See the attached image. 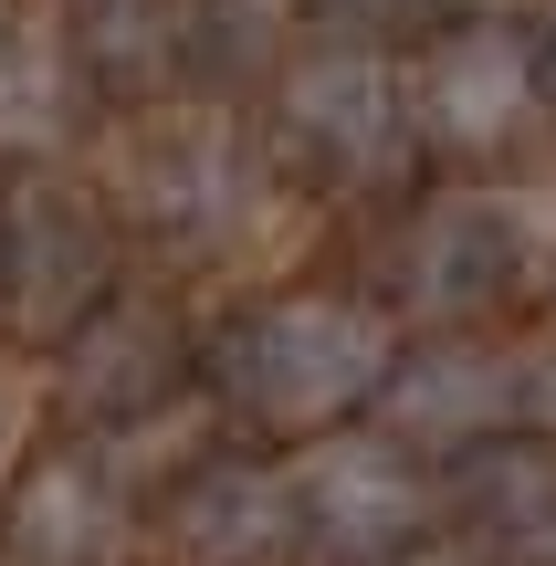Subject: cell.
<instances>
[{"mask_svg":"<svg viewBox=\"0 0 556 566\" xmlns=\"http://www.w3.org/2000/svg\"><path fill=\"white\" fill-rule=\"evenodd\" d=\"M158 11H179V0H105L95 11V63L105 74H147V63L179 53V32H168Z\"/></svg>","mask_w":556,"mask_h":566,"instance_id":"52a82bcc","label":"cell"},{"mask_svg":"<svg viewBox=\"0 0 556 566\" xmlns=\"http://www.w3.org/2000/svg\"><path fill=\"white\" fill-rule=\"evenodd\" d=\"M336 11H347V21H420L431 0H336Z\"/></svg>","mask_w":556,"mask_h":566,"instance_id":"9c48e42d","label":"cell"},{"mask_svg":"<svg viewBox=\"0 0 556 566\" xmlns=\"http://www.w3.org/2000/svg\"><path fill=\"white\" fill-rule=\"evenodd\" d=\"M189 535H200V556H263L284 535V483H263V472L200 483L189 493Z\"/></svg>","mask_w":556,"mask_h":566,"instance_id":"8992f818","label":"cell"},{"mask_svg":"<svg viewBox=\"0 0 556 566\" xmlns=\"http://www.w3.org/2000/svg\"><path fill=\"white\" fill-rule=\"evenodd\" d=\"M378 378H389V325H378L368 304H336V294L273 304V315L242 325V346H231V399L284 420V430L336 420V409L368 399Z\"/></svg>","mask_w":556,"mask_h":566,"instance_id":"6da1fadb","label":"cell"},{"mask_svg":"<svg viewBox=\"0 0 556 566\" xmlns=\"http://www.w3.org/2000/svg\"><path fill=\"white\" fill-rule=\"evenodd\" d=\"M11 441H21V388L0 378V472H11Z\"/></svg>","mask_w":556,"mask_h":566,"instance_id":"30bf717a","label":"cell"},{"mask_svg":"<svg viewBox=\"0 0 556 566\" xmlns=\"http://www.w3.org/2000/svg\"><path fill=\"white\" fill-rule=\"evenodd\" d=\"M525 95H536V63H525L515 32H494V21H473V32H441L431 63H420V126L452 147H494L504 126L525 116Z\"/></svg>","mask_w":556,"mask_h":566,"instance_id":"7a4b0ae2","label":"cell"},{"mask_svg":"<svg viewBox=\"0 0 556 566\" xmlns=\"http://www.w3.org/2000/svg\"><path fill=\"white\" fill-rule=\"evenodd\" d=\"M546 95H556V53H546Z\"/></svg>","mask_w":556,"mask_h":566,"instance_id":"8fae6325","label":"cell"},{"mask_svg":"<svg viewBox=\"0 0 556 566\" xmlns=\"http://www.w3.org/2000/svg\"><path fill=\"white\" fill-rule=\"evenodd\" d=\"M284 116H294V137H315L326 158L368 168V158L399 147V74L368 42H326V53H305L284 74Z\"/></svg>","mask_w":556,"mask_h":566,"instance_id":"3957f363","label":"cell"},{"mask_svg":"<svg viewBox=\"0 0 556 566\" xmlns=\"http://www.w3.org/2000/svg\"><path fill=\"white\" fill-rule=\"evenodd\" d=\"M53 126V63L42 53H0V137H42Z\"/></svg>","mask_w":556,"mask_h":566,"instance_id":"ba28073f","label":"cell"},{"mask_svg":"<svg viewBox=\"0 0 556 566\" xmlns=\"http://www.w3.org/2000/svg\"><path fill=\"white\" fill-rule=\"evenodd\" d=\"M305 493H315V514H326L336 546H389V535L420 525L410 462H399V451H378V441H326V451L305 462Z\"/></svg>","mask_w":556,"mask_h":566,"instance_id":"277c9868","label":"cell"},{"mask_svg":"<svg viewBox=\"0 0 556 566\" xmlns=\"http://www.w3.org/2000/svg\"><path fill=\"white\" fill-rule=\"evenodd\" d=\"M504 399H515V378H504L494 357H431V378H399L389 388V409L410 430H483Z\"/></svg>","mask_w":556,"mask_h":566,"instance_id":"5b68a950","label":"cell"}]
</instances>
